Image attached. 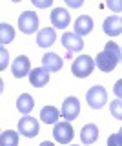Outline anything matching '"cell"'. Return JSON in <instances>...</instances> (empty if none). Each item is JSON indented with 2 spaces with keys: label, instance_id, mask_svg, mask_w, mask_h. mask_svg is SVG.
I'll return each instance as SVG.
<instances>
[{
  "label": "cell",
  "instance_id": "cell-1",
  "mask_svg": "<svg viewBox=\"0 0 122 146\" xmlns=\"http://www.w3.org/2000/svg\"><path fill=\"white\" fill-rule=\"evenodd\" d=\"M122 58V48L117 42L104 44V51H100L95 57V66L104 73H109L117 68V64Z\"/></svg>",
  "mask_w": 122,
  "mask_h": 146
},
{
  "label": "cell",
  "instance_id": "cell-2",
  "mask_svg": "<svg viewBox=\"0 0 122 146\" xmlns=\"http://www.w3.org/2000/svg\"><path fill=\"white\" fill-rule=\"evenodd\" d=\"M95 70V60L89 55H80V57H76L73 64H71V73H73L75 77H78V79H86V77H89Z\"/></svg>",
  "mask_w": 122,
  "mask_h": 146
},
{
  "label": "cell",
  "instance_id": "cell-3",
  "mask_svg": "<svg viewBox=\"0 0 122 146\" xmlns=\"http://www.w3.org/2000/svg\"><path fill=\"white\" fill-rule=\"evenodd\" d=\"M86 100H88L89 108L93 110H100L104 104L107 102V93L102 86H91L86 93Z\"/></svg>",
  "mask_w": 122,
  "mask_h": 146
},
{
  "label": "cell",
  "instance_id": "cell-4",
  "mask_svg": "<svg viewBox=\"0 0 122 146\" xmlns=\"http://www.w3.org/2000/svg\"><path fill=\"white\" fill-rule=\"evenodd\" d=\"M75 131H73V126L69 124V121H64V122H57L55 128H53V137H55L57 143L60 144H67L71 143Z\"/></svg>",
  "mask_w": 122,
  "mask_h": 146
},
{
  "label": "cell",
  "instance_id": "cell-5",
  "mask_svg": "<svg viewBox=\"0 0 122 146\" xmlns=\"http://www.w3.org/2000/svg\"><path fill=\"white\" fill-rule=\"evenodd\" d=\"M18 133H22L24 137H28V139H31V137H37L40 133V124L38 121L35 117H22L18 121Z\"/></svg>",
  "mask_w": 122,
  "mask_h": 146
},
{
  "label": "cell",
  "instance_id": "cell-6",
  "mask_svg": "<svg viewBox=\"0 0 122 146\" xmlns=\"http://www.w3.org/2000/svg\"><path fill=\"white\" fill-rule=\"evenodd\" d=\"M37 27H38V17H37V13L24 11L18 17V29L22 31V33L31 35V33H35V31H37Z\"/></svg>",
  "mask_w": 122,
  "mask_h": 146
},
{
  "label": "cell",
  "instance_id": "cell-7",
  "mask_svg": "<svg viewBox=\"0 0 122 146\" xmlns=\"http://www.w3.org/2000/svg\"><path fill=\"white\" fill-rule=\"evenodd\" d=\"M62 117L66 119V121H73V119L78 117L80 113V102L76 97H67L64 102H62V110H60Z\"/></svg>",
  "mask_w": 122,
  "mask_h": 146
},
{
  "label": "cell",
  "instance_id": "cell-8",
  "mask_svg": "<svg viewBox=\"0 0 122 146\" xmlns=\"http://www.w3.org/2000/svg\"><path fill=\"white\" fill-rule=\"evenodd\" d=\"M49 18H51L53 27H57V29H66L69 20H71L67 9H64V7H55L51 11V15H49Z\"/></svg>",
  "mask_w": 122,
  "mask_h": 146
},
{
  "label": "cell",
  "instance_id": "cell-9",
  "mask_svg": "<svg viewBox=\"0 0 122 146\" xmlns=\"http://www.w3.org/2000/svg\"><path fill=\"white\" fill-rule=\"evenodd\" d=\"M62 46L67 49V53H76V51H82L84 40H82V36H78L75 33H64L62 35Z\"/></svg>",
  "mask_w": 122,
  "mask_h": 146
},
{
  "label": "cell",
  "instance_id": "cell-10",
  "mask_svg": "<svg viewBox=\"0 0 122 146\" xmlns=\"http://www.w3.org/2000/svg\"><path fill=\"white\" fill-rule=\"evenodd\" d=\"M11 71L16 79H22V77L29 75L31 73V64H29V58L26 55H20L13 60V66H11Z\"/></svg>",
  "mask_w": 122,
  "mask_h": 146
},
{
  "label": "cell",
  "instance_id": "cell-11",
  "mask_svg": "<svg viewBox=\"0 0 122 146\" xmlns=\"http://www.w3.org/2000/svg\"><path fill=\"white\" fill-rule=\"evenodd\" d=\"M102 29H104V33L109 35V36L120 35L122 33V17H119V15L107 17L106 20H104V24H102Z\"/></svg>",
  "mask_w": 122,
  "mask_h": 146
},
{
  "label": "cell",
  "instance_id": "cell-12",
  "mask_svg": "<svg viewBox=\"0 0 122 146\" xmlns=\"http://www.w3.org/2000/svg\"><path fill=\"white\" fill-rule=\"evenodd\" d=\"M62 66H64V60H62L57 53H46L42 57V68L47 73H53V71L62 70Z\"/></svg>",
  "mask_w": 122,
  "mask_h": 146
},
{
  "label": "cell",
  "instance_id": "cell-13",
  "mask_svg": "<svg viewBox=\"0 0 122 146\" xmlns=\"http://www.w3.org/2000/svg\"><path fill=\"white\" fill-rule=\"evenodd\" d=\"M91 31H93V18H91V17L80 15V17L75 20V35L84 36V35L91 33Z\"/></svg>",
  "mask_w": 122,
  "mask_h": 146
},
{
  "label": "cell",
  "instance_id": "cell-14",
  "mask_svg": "<svg viewBox=\"0 0 122 146\" xmlns=\"http://www.w3.org/2000/svg\"><path fill=\"white\" fill-rule=\"evenodd\" d=\"M29 82L35 86V88H42L49 82V73L44 70V68H35L29 73Z\"/></svg>",
  "mask_w": 122,
  "mask_h": 146
},
{
  "label": "cell",
  "instance_id": "cell-15",
  "mask_svg": "<svg viewBox=\"0 0 122 146\" xmlns=\"http://www.w3.org/2000/svg\"><path fill=\"white\" fill-rule=\"evenodd\" d=\"M57 40V31L51 29V27H46V29H40L38 35H37V44L40 48H49L53 46Z\"/></svg>",
  "mask_w": 122,
  "mask_h": 146
},
{
  "label": "cell",
  "instance_id": "cell-16",
  "mask_svg": "<svg viewBox=\"0 0 122 146\" xmlns=\"http://www.w3.org/2000/svg\"><path fill=\"white\" fill-rule=\"evenodd\" d=\"M60 110L55 108V106H44L42 111H40V119H42V122H46V124H57L58 117H60Z\"/></svg>",
  "mask_w": 122,
  "mask_h": 146
},
{
  "label": "cell",
  "instance_id": "cell-17",
  "mask_svg": "<svg viewBox=\"0 0 122 146\" xmlns=\"http://www.w3.org/2000/svg\"><path fill=\"white\" fill-rule=\"evenodd\" d=\"M98 139V128L95 124H86L80 131V141L82 144H93Z\"/></svg>",
  "mask_w": 122,
  "mask_h": 146
},
{
  "label": "cell",
  "instance_id": "cell-18",
  "mask_svg": "<svg viewBox=\"0 0 122 146\" xmlns=\"http://www.w3.org/2000/svg\"><path fill=\"white\" fill-rule=\"evenodd\" d=\"M33 106H35V100L29 93H22L20 97L16 99V108H18V111L24 113V115H28L31 110H33Z\"/></svg>",
  "mask_w": 122,
  "mask_h": 146
},
{
  "label": "cell",
  "instance_id": "cell-19",
  "mask_svg": "<svg viewBox=\"0 0 122 146\" xmlns=\"http://www.w3.org/2000/svg\"><path fill=\"white\" fill-rule=\"evenodd\" d=\"M0 146H18V133L13 130H6L0 135Z\"/></svg>",
  "mask_w": 122,
  "mask_h": 146
},
{
  "label": "cell",
  "instance_id": "cell-20",
  "mask_svg": "<svg viewBox=\"0 0 122 146\" xmlns=\"http://www.w3.org/2000/svg\"><path fill=\"white\" fill-rule=\"evenodd\" d=\"M13 38H15V29L9 24H0V44H2V48L13 42Z\"/></svg>",
  "mask_w": 122,
  "mask_h": 146
},
{
  "label": "cell",
  "instance_id": "cell-21",
  "mask_svg": "<svg viewBox=\"0 0 122 146\" xmlns=\"http://www.w3.org/2000/svg\"><path fill=\"white\" fill-rule=\"evenodd\" d=\"M109 111H111V115L115 117V119L122 121V100L120 99L111 100V102H109Z\"/></svg>",
  "mask_w": 122,
  "mask_h": 146
},
{
  "label": "cell",
  "instance_id": "cell-22",
  "mask_svg": "<svg viewBox=\"0 0 122 146\" xmlns=\"http://www.w3.org/2000/svg\"><path fill=\"white\" fill-rule=\"evenodd\" d=\"M106 6L109 7L111 11L120 13V11H122V0H107V2H106Z\"/></svg>",
  "mask_w": 122,
  "mask_h": 146
},
{
  "label": "cell",
  "instance_id": "cell-23",
  "mask_svg": "<svg viewBox=\"0 0 122 146\" xmlns=\"http://www.w3.org/2000/svg\"><path fill=\"white\" fill-rule=\"evenodd\" d=\"M107 146H122V139L119 137V133H113L107 137Z\"/></svg>",
  "mask_w": 122,
  "mask_h": 146
},
{
  "label": "cell",
  "instance_id": "cell-24",
  "mask_svg": "<svg viewBox=\"0 0 122 146\" xmlns=\"http://www.w3.org/2000/svg\"><path fill=\"white\" fill-rule=\"evenodd\" d=\"M113 93H115L119 99H122V79L115 82V86H113Z\"/></svg>",
  "mask_w": 122,
  "mask_h": 146
},
{
  "label": "cell",
  "instance_id": "cell-25",
  "mask_svg": "<svg viewBox=\"0 0 122 146\" xmlns=\"http://www.w3.org/2000/svg\"><path fill=\"white\" fill-rule=\"evenodd\" d=\"M51 2H53V0H33V4L37 7H49V6H51Z\"/></svg>",
  "mask_w": 122,
  "mask_h": 146
},
{
  "label": "cell",
  "instance_id": "cell-26",
  "mask_svg": "<svg viewBox=\"0 0 122 146\" xmlns=\"http://www.w3.org/2000/svg\"><path fill=\"white\" fill-rule=\"evenodd\" d=\"M0 53H2V64H0V68H2V70H6V64H7V51H6V48H2L0 49Z\"/></svg>",
  "mask_w": 122,
  "mask_h": 146
},
{
  "label": "cell",
  "instance_id": "cell-27",
  "mask_svg": "<svg viewBox=\"0 0 122 146\" xmlns=\"http://www.w3.org/2000/svg\"><path fill=\"white\" fill-rule=\"evenodd\" d=\"M66 4L69 7H80L82 6V0H66Z\"/></svg>",
  "mask_w": 122,
  "mask_h": 146
},
{
  "label": "cell",
  "instance_id": "cell-28",
  "mask_svg": "<svg viewBox=\"0 0 122 146\" xmlns=\"http://www.w3.org/2000/svg\"><path fill=\"white\" fill-rule=\"evenodd\" d=\"M40 146H55V144H53V143H51V141H44V143H42V144H40Z\"/></svg>",
  "mask_w": 122,
  "mask_h": 146
},
{
  "label": "cell",
  "instance_id": "cell-29",
  "mask_svg": "<svg viewBox=\"0 0 122 146\" xmlns=\"http://www.w3.org/2000/svg\"><path fill=\"white\" fill-rule=\"evenodd\" d=\"M119 137H120V139H122V128H120V130H119Z\"/></svg>",
  "mask_w": 122,
  "mask_h": 146
},
{
  "label": "cell",
  "instance_id": "cell-30",
  "mask_svg": "<svg viewBox=\"0 0 122 146\" xmlns=\"http://www.w3.org/2000/svg\"><path fill=\"white\" fill-rule=\"evenodd\" d=\"M73 146H80V144H73Z\"/></svg>",
  "mask_w": 122,
  "mask_h": 146
}]
</instances>
